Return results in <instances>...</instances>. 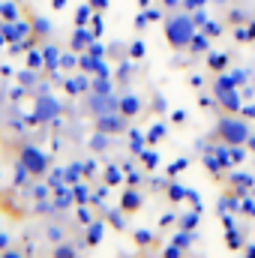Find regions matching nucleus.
<instances>
[{
    "mask_svg": "<svg viewBox=\"0 0 255 258\" xmlns=\"http://www.w3.org/2000/svg\"><path fill=\"white\" fill-rule=\"evenodd\" d=\"M189 33H192V24L189 21H171V27H168V42L171 45H183L186 39H189Z\"/></svg>",
    "mask_w": 255,
    "mask_h": 258,
    "instance_id": "1",
    "label": "nucleus"
}]
</instances>
